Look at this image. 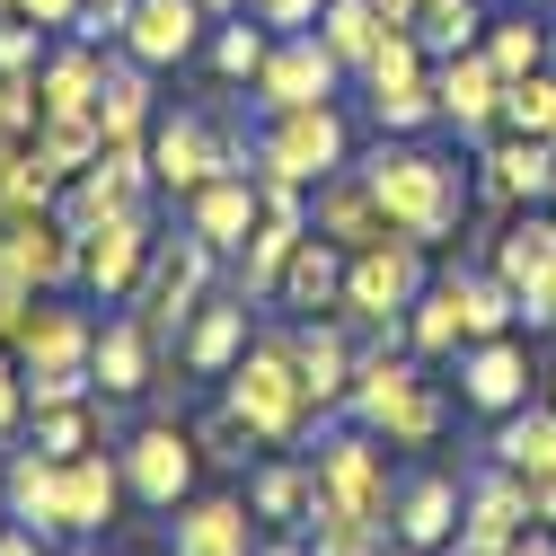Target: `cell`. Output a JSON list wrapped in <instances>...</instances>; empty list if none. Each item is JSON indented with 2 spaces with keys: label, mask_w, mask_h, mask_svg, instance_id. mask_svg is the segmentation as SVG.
I'll use <instances>...</instances> for the list:
<instances>
[{
  "label": "cell",
  "mask_w": 556,
  "mask_h": 556,
  "mask_svg": "<svg viewBox=\"0 0 556 556\" xmlns=\"http://www.w3.org/2000/svg\"><path fill=\"white\" fill-rule=\"evenodd\" d=\"M504 132H547L556 142V72H530L504 89Z\"/></svg>",
  "instance_id": "obj_41"
},
{
  "label": "cell",
  "mask_w": 556,
  "mask_h": 556,
  "mask_svg": "<svg viewBox=\"0 0 556 556\" xmlns=\"http://www.w3.org/2000/svg\"><path fill=\"white\" fill-rule=\"evenodd\" d=\"M18 415H27V371L10 363V344H0V433H10Z\"/></svg>",
  "instance_id": "obj_49"
},
{
  "label": "cell",
  "mask_w": 556,
  "mask_h": 556,
  "mask_svg": "<svg viewBox=\"0 0 556 556\" xmlns=\"http://www.w3.org/2000/svg\"><path fill=\"white\" fill-rule=\"evenodd\" d=\"M459 513H468V485L459 477H406L397 485V513H389V539L415 547V556H442L459 539Z\"/></svg>",
  "instance_id": "obj_17"
},
{
  "label": "cell",
  "mask_w": 556,
  "mask_h": 556,
  "mask_svg": "<svg viewBox=\"0 0 556 556\" xmlns=\"http://www.w3.org/2000/svg\"><path fill=\"white\" fill-rule=\"evenodd\" d=\"M213 265H222L213 248H203L194 230H177V239H160V248H151V265H142V283H132V301H124V309L142 318L160 344H177V336H186V318L203 309V283H213Z\"/></svg>",
  "instance_id": "obj_6"
},
{
  "label": "cell",
  "mask_w": 556,
  "mask_h": 556,
  "mask_svg": "<svg viewBox=\"0 0 556 556\" xmlns=\"http://www.w3.org/2000/svg\"><path fill=\"white\" fill-rule=\"evenodd\" d=\"M194 442H203V459H248V442H256V433H248V415H239V406H222Z\"/></svg>",
  "instance_id": "obj_46"
},
{
  "label": "cell",
  "mask_w": 556,
  "mask_h": 556,
  "mask_svg": "<svg viewBox=\"0 0 556 556\" xmlns=\"http://www.w3.org/2000/svg\"><path fill=\"white\" fill-rule=\"evenodd\" d=\"M256 556H309V547H301V539H274V547H256Z\"/></svg>",
  "instance_id": "obj_55"
},
{
  "label": "cell",
  "mask_w": 556,
  "mask_h": 556,
  "mask_svg": "<svg viewBox=\"0 0 556 556\" xmlns=\"http://www.w3.org/2000/svg\"><path fill=\"white\" fill-rule=\"evenodd\" d=\"M98 433H106V406H98V397H80V406H45V415H36V451H53V459L98 451Z\"/></svg>",
  "instance_id": "obj_38"
},
{
  "label": "cell",
  "mask_w": 556,
  "mask_h": 556,
  "mask_svg": "<svg viewBox=\"0 0 556 556\" xmlns=\"http://www.w3.org/2000/svg\"><path fill=\"white\" fill-rule=\"evenodd\" d=\"M248 521H256V504H239V495H203V504H186L177 513V556H256V539H248Z\"/></svg>",
  "instance_id": "obj_26"
},
{
  "label": "cell",
  "mask_w": 556,
  "mask_h": 556,
  "mask_svg": "<svg viewBox=\"0 0 556 556\" xmlns=\"http://www.w3.org/2000/svg\"><path fill=\"white\" fill-rule=\"evenodd\" d=\"M530 530V495H521V477L495 459L485 477H468V513H459V556H504L513 539Z\"/></svg>",
  "instance_id": "obj_13"
},
{
  "label": "cell",
  "mask_w": 556,
  "mask_h": 556,
  "mask_svg": "<svg viewBox=\"0 0 556 556\" xmlns=\"http://www.w3.org/2000/svg\"><path fill=\"white\" fill-rule=\"evenodd\" d=\"M98 124H106V142H151V62H132L115 53L106 62V89H98Z\"/></svg>",
  "instance_id": "obj_29"
},
{
  "label": "cell",
  "mask_w": 556,
  "mask_h": 556,
  "mask_svg": "<svg viewBox=\"0 0 556 556\" xmlns=\"http://www.w3.org/2000/svg\"><path fill=\"white\" fill-rule=\"evenodd\" d=\"M477 168H485V194L495 203H539L556 186V142L547 132H495Z\"/></svg>",
  "instance_id": "obj_22"
},
{
  "label": "cell",
  "mask_w": 556,
  "mask_h": 556,
  "mask_svg": "<svg viewBox=\"0 0 556 556\" xmlns=\"http://www.w3.org/2000/svg\"><path fill=\"white\" fill-rule=\"evenodd\" d=\"M485 265H495V274H504L513 292H530L539 274L556 265V222H547V213H530V222H513V230H495V248H485Z\"/></svg>",
  "instance_id": "obj_30"
},
{
  "label": "cell",
  "mask_w": 556,
  "mask_h": 556,
  "mask_svg": "<svg viewBox=\"0 0 556 556\" xmlns=\"http://www.w3.org/2000/svg\"><path fill=\"white\" fill-rule=\"evenodd\" d=\"M203 18H213L203 0H132L115 45H124L132 62H151V72H168V62H186V53L203 45Z\"/></svg>",
  "instance_id": "obj_18"
},
{
  "label": "cell",
  "mask_w": 556,
  "mask_h": 556,
  "mask_svg": "<svg viewBox=\"0 0 556 556\" xmlns=\"http://www.w3.org/2000/svg\"><path fill=\"white\" fill-rule=\"evenodd\" d=\"M248 10H256V18L274 27V36H301V27H309V18L327 10V0H248Z\"/></svg>",
  "instance_id": "obj_48"
},
{
  "label": "cell",
  "mask_w": 556,
  "mask_h": 556,
  "mask_svg": "<svg viewBox=\"0 0 556 556\" xmlns=\"http://www.w3.org/2000/svg\"><path fill=\"white\" fill-rule=\"evenodd\" d=\"M504 556H556V530H547V521H530V530H521Z\"/></svg>",
  "instance_id": "obj_53"
},
{
  "label": "cell",
  "mask_w": 556,
  "mask_h": 556,
  "mask_svg": "<svg viewBox=\"0 0 556 556\" xmlns=\"http://www.w3.org/2000/svg\"><path fill=\"white\" fill-rule=\"evenodd\" d=\"M89 344H98V327H89L80 309L36 301V327H27V344H18V363H27V371H36V363H89Z\"/></svg>",
  "instance_id": "obj_33"
},
{
  "label": "cell",
  "mask_w": 556,
  "mask_h": 556,
  "mask_svg": "<svg viewBox=\"0 0 556 556\" xmlns=\"http://www.w3.org/2000/svg\"><path fill=\"white\" fill-rule=\"evenodd\" d=\"M0 10H10V0H0Z\"/></svg>",
  "instance_id": "obj_59"
},
{
  "label": "cell",
  "mask_w": 556,
  "mask_h": 556,
  "mask_svg": "<svg viewBox=\"0 0 556 556\" xmlns=\"http://www.w3.org/2000/svg\"><path fill=\"white\" fill-rule=\"evenodd\" d=\"M0 530H10V468H0Z\"/></svg>",
  "instance_id": "obj_56"
},
{
  "label": "cell",
  "mask_w": 556,
  "mask_h": 556,
  "mask_svg": "<svg viewBox=\"0 0 556 556\" xmlns=\"http://www.w3.org/2000/svg\"><path fill=\"white\" fill-rule=\"evenodd\" d=\"M98 89H106V53H98L89 36H72L62 53L36 62V98H45V115H98Z\"/></svg>",
  "instance_id": "obj_23"
},
{
  "label": "cell",
  "mask_w": 556,
  "mask_h": 556,
  "mask_svg": "<svg viewBox=\"0 0 556 556\" xmlns=\"http://www.w3.org/2000/svg\"><path fill=\"white\" fill-rule=\"evenodd\" d=\"M547 203H556V186H547Z\"/></svg>",
  "instance_id": "obj_58"
},
{
  "label": "cell",
  "mask_w": 556,
  "mask_h": 556,
  "mask_svg": "<svg viewBox=\"0 0 556 556\" xmlns=\"http://www.w3.org/2000/svg\"><path fill=\"white\" fill-rule=\"evenodd\" d=\"M459 309H468V344H477V336H513L521 292L504 283L495 265H468V274H459Z\"/></svg>",
  "instance_id": "obj_36"
},
{
  "label": "cell",
  "mask_w": 556,
  "mask_h": 556,
  "mask_svg": "<svg viewBox=\"0 0 556 556\" xmlns=\"http://www.w3.org/2000/svg\"><path fill=\"white\" fill-rule=\"evenodd\" d=\"M194 459H203V442L177 425V415H151V425L124 442V485H132L151 513H177L186 485H194Z\"/></svg>",
  "instance_id": "obj_8"
},
{
  "label": "cell",
  "mask_w": 556,
  "mask_h": 556,
  "mask_svg": "<svg viewBox=\"0 0 556 556\" xmlns=\"http://www.w3.org/2000/svg\"><path fill=\"white\" fill-rule=\"evenodd\" d=\"M203 10H213V18H230V10H248V0H203Z\"/></svg>",
  "instance_id": "obj_57"
},
{
  "label": "cell",
  "mask_w": 556,
  "mask_h": 556,
  "mask_svg": "<svg viewBox=\"0 0 556 556\" xmlns=\"http://www.w3.org/2000/svg\"><path fill=\"white\" fill-rule=\"evenodd\" d=\"M547 397H556V389H547Z\"/></svg>",
  "instance_id": "obj_60"
},
{
  "label": "cell",
  "mask_w": 556,
  "mask_h": 556,
  "mask_svg": "<svg viewBox=\"0 0 556 556\" xmlns=\"http://www.w3.org/2000/svg\"><path fill=\"white\" fill-rule=\"evenodd\" d=\"M363 80H371V98H380V89H415V80H433V72H425V36H415V27H389L380 53L363 62Z\"/></svg>",
  "instance_id": "obj_40"
},
{
  "label": "cell",
  "mask_w": 556,
  "mask_h": 556,
  "mask_svg": "<svg viewBox=\"0 0 556 556\" xmlns=\"http://www.w3.org/2000/svg\"><path fill=\"white\" fill-rule=\"evenodd\" d=\"M309 230H318V239H336V248H371V239H389V213H380L371 168L344 160L327 186H309Z\"/></svg>",
  "instance_id": "obj_15"
},
{
  "label": "cell",
  "mask_w": 556,
  "mask_h": 556,
  "mask_svg": "<svg viewBox=\"0 0 556 556\" xmlns=\"http://www.w3.org/2000/svg\"><path fill=\"white\" fill-rule=\"evenodd\" d=\"M477 53L495 62L504 80H530V72H547V18H485Z\"/></svg>",
  "instance_id": "obj_34"
},
{
  "label": "cell",
  "mask_w": 556,
  "mask_h": 556,
  "mask_svg": "<svg viewBox=\"0 0 556 556\" xmlns=\"http://www.w3.org/2000/svg\"><path fill=\"white\" fill-rule=\"evenodd\" d=\"M406 344H415L425 363H442V354H459V344H468L459 274H442V283H425V292H415V309H406Z\"/></svg>",
  "instance_id": "obj_28"
},
{
  "label": "cell",
  "mask_w": 556,
  "mask_h": 556,
  "mask_svg": "<svg viewBox=\"0 0 556 556\" xmlns=\"http://www.w3.org/2000/svg\"><path fill=\"white\" fill-rule=\"evenodd\" d=\"M309 477H318V504L309 513H354V521H389L397 513V485H389V459H380V433L371 425L327 433L309 451Z\"/></svg>",
  "instance_id": "obj_5"
},
{
  "label": "cell",
  "mask_w": 556,
  "mask_h": 556,
  "mask_svg": "<svg viewBox=\"0 0 556 556\" xmlns=\"http://www.w3.org/2000/svg\"><path fill=\"white\" fill-rule=\"evenodd\" d=\"M309 556H389V521H354V513H309Z\"/></svg>",
  "instance_id": "obj_39"
},
{
  "label": "cell",
  "mask_w": 556,
  "mask_h": 556,
  "mask_svg": "<svg viewBox=\"0 0 556 556\" xmlns=\"http://www.w3.org/2000/svg\"><path fill=\"white\" fill-rule=\"evenodd\" d=\"M248 504H256V521H309V504H318L309 459H274V468H256Z\"/></svg>",
  "instance_id": "obj_35"
},
{
  "label": "cell",
  "mask_w": 556,
  "mask_h": 556,
  "mask_svg": "<svg viewBox=\"0 0 556 556\" xmlns=\"http://www.w3.org/2000/svg\"><path fill=\"white\" fill-rule=\"evenodd\" d=\"M36 124H45L36 72H0V142H36Z\"/></svg>",
  "instance_id": "obj_44"
},
{
  "label": "cell",
  "mask_w": 556,
  "mask_h": 556,
  "mask_svg": "<svg viewBox=\"0 0 556 556\" xmlns=\"http://www.w3.org/2000/svg\"><path fill=\"white\" fill-rule=\"evenodd\" d=\"M521 495H530V521L556 530V468H547V477H521Z\"/></svg>",
  "instance_id": "obj_51"
},
{
  "label": "cell",
  "mask_w": 556,
  "mask_h": 556,
  "mask_svg": "<svg viewBox=\"0 0 556 556\" xmlns=\"http://www.w3.org/2000/svg\"><path fill=\"white\" fill-rule=\"evenodd\" d=\"M344 415L354 425H371L389 451H415L442 433V389L415 371L406 354H389V344H371V354L354 363V389H344Z\"/></svg>",
  "instance_id": "obj_1"
},
{
  "label": "cell",
  "mask_w": 556,
  "mask_h": 556,
  "mask_svg": "<svg viewBox=\"0 0 556 556\" xmlns=\"http://www.w3.org/2000/svg\"><path fill=\"white\" fill-rule=\"evenodd\" d=\"M256 168L283 177V186H327L344 168V115L336 106H292V115H265V142Z\"/></svg>",
  "instance_id": "obj_7"
},
{
  "label": "cell",
  "mask_w": 556,
  "mask_h": 556,
  "mask_svg": "<svg viewBox=\"0 0 556 556\" xmlns=\"http://www.w3.org/2000/svg\"><path fill=\"white\" fill-rule=\"evenodd\" d=\"M530 344L521 336H477V344H459V397L477 406V415H513V406H530Z\"/></svg>",
  "instance_id": "obj_11"
},
{
  "label": "cell",
  "mask_w": 556,
  "mask_h": 556,
  "mask_svg": "<svg viewBox=\"0 0 556 556\" xmlns=\"http://www.w3.org/2000/svg\"><path fill=\"white\" fill-rule=\"evenodd\" d=\"M36 18H18V10H0V72H36Z\"/></svg>",
  "instance_id": "obj_47"
},
{
  "label": "cell",
  "mask_w": 556,
  "mask_h": 556,
  "mask_svg": "<svg viewBox=\"0 0 556 556\" xmlns=\"http://www.w3.org/2000/svg\"><path fill=\"white\" fill-rule=\"evenodd\" d=\"M248 354V301L230 292V301H203L194 318H186V336H177V363L186 371H222L230 380V363Z\"/></svg>",
  "instance_id": "obj_24"
},
{
  "label": "cell",
  "mask_w": 556,
  "mask_h": 556,
  "mask_svg": "<svg viewBox=\"0 0 556 556\" xmlns=\"http://www.w3.org/2000/svg\"><path fill=\"white\" fill-rule=\"evenodd\" d=\"M0 468H10V521H27V530H62V459L53 451H10V459H0Z\"/></svg>",
  "instance_id": "obj_27"
},
{
  "label": "cell",
  "mask_w": 556,
  "mask_h": 556,
  "mask_svg": "<svg viewBox=\"0 0 556 556\" xmlns=\"http://www.w3.org/2000/svg\"><path fill=\"white\" fill-rule=\"evenodd\" d=\"M0 556H45V530H27V521H10V530H0Z\"/></svg>",
  "instance_id": "obj_52"
},
{
  "label": "cell",
  "mask_w": 556,
  "mask_h": 556,
  "mask_svg": "<svg viewBox=\"0 0 556 556\" xmlns=\"http://www.w3.org/2000/svg\"><path fill=\"white\" fill-rule=\"evenodd\" d=\"M292 363H301V389H309V406L327 415V406H344V389H354V327L344 318H301L292 327Z\"/></svg>",
  "instance_id": "obj_19"
},
{
  "label": "cell",
  "mask_w": 556,
  "mask_h": 556,
  "mask_svg": "<svg viewBox=\"0 0 556 556\" xmlns=\"http://www.w3.org/2000/svg\"><path fill=\"white\" fill-rule=\"evenodd\" d=\"M230 406L248 415V433L256 442H301L309 425V389H301V363H292V327H265L248 354L230 363Z\"/></svg>",
  "instance_id": "obj_4"
},
{
  "label": "cell",
  "mask_w": 556,
  "mask_h": 556,
  "mask_svg": "<svg viewBox=\"0 0 556 556\" xmlns=\"http://www.w3.org/2000/svg\"><path fill=\"white\" fill-rule=\"evenodd\" d=\"M363 168H371V186H380V213H389V230H397V239H415V248L451 239V222H459V186H468L451 160L397 142V151H371Z\"/></svg>",
  "instance_id": "obj_2"
},
{
  "label": "cell",
  "mask_w": 556,
  "mask_h": 556,
  "mask_svg": "<svg viewBox=\"0 0 556 556\" xmlns=\"http://www.w3.org/2000/svg\"><path fill=\"white\" fill-rule=\"evenodd\" d=\"M230 168V151H222V124L213 115H168L160 132H151V186H168L177 203L194 194V186H213Z\"/></svg>",
  "instance_id": "obj_12"
},
{
  "label": "cell",
  "mask_w": 556,
  "mask_h": 556,
  "mask_svg": "<svg viewBox=\"0 0 556 556\" xmlns=\"http://www.w3.org/2000/svg\"><path fill=\"white\" fill-rule=\"evenodd\" d=\"M318 36H327V53L344 62V72H363V62L380 53V36H389V18H380V0H327Z\"/></svg>",
  "instance_id": "obj_32"
},
{
  "label": "cell",
  "mask_w": 556,
  "mask_h": 556,
  "mask_svg": "<svg viewBox=\"0 0 556 556\" xmlns=\"http://www.w3.org/2000/svg\"><path fill=\"white\" fill-rule=\"evenodd\" d=\"M504 72H495V62H485L477 45L468 53H451L442 62V72H433V98H442V124H459L468 132V142H495V132H504Z\"/></svg>",
  "instance_id": "obj_10"
},
{
  "label": "cell",
  "mask_w": 556,
  "mask_h": 556,
  "mask_svg": "<svg viewBox=\"0 0 556 556\" xmlns=\"http://www.w3.org/2000/svg\"><path fill=\"white\" fill-rule=\"evenodd\" d=\"M344 256L354 248H336V239H301L292 248V265H283V309H301V318H336V301H344Z\"/></svg>",
  "instance_id": "obj_25"
},
{
  "label": "cell",
  "mask_w": 556,
  "mask_h": 556,
  "mask_svg": "<svg viewBox=\"0 0 556 556\" xmlns=\"http://www.w3.org/2000/svg\"><path fill=\"white\" fill-rule=\"evenodd\" d=\"M371 115H380L389 132H425V124H442V98H433V80H415V89H380Z\"/></svg>",
  "instance_id": "obj_45"
},
{
  "label": "cell",
  "mask_w": 556,
  "mask_h": 556,
  "mask_svg": "<svg viewBox=\"0 0 556 556\" xmlns=\"http://www.w3.org/2000/svg\"><path fill=\"white\" fill-rule=\"evenodd\" d=\"M265 53H274V27H265V18H256V27L239 18V27L213 36V72H222V80H256V72H265Z\"/></svg>",
  "instance_id": "obj_42"
},
{
  "label": "cell",
  "mask_w": 556,
  "mask_h": 556,
  "mask_svg": "<svg viewBox=\"0 0 556 556\" xmlns=\"http://www.w3.org/2000/svg\"><path fill=\"white\" fill-rule=\"evenodd\" d=\"M256 213H265L256 168H222L213 186H194V194H186V230L213 248V256H239V248H248V230H256Z\"/></svg>",
  "instance_id": "obj_16"
},
{
  "label": "cell",
  "mask_w": 556,
  "mask_h": 556,
  "mask_svg": "<svg viewBox=\"0 0 556 556\" xmlns=\"http://www.w3.org/2000/svg\"><path fill=\"white\" fill-rule=\"evenodd\" d=\"M495 459H504L513 477H547V468H556V397H547V406H513V415H504Z\"/></svg>",
  "instance_id": "obj_31"
},
{
  "label": "cell",
  "mask_w": 556,
  "mask_h": 556,
  "mask_svg": "<svg viewBox=\"0 0 556 556\" xmlns=\"http://www.w3.org/2000/svg\"><path fill=\"white\" fill-rule=\"evenodd\" d=\"M336 80H344V62L327 53V36H274L265 72H256L248 89H256V106H265V115H292V106H327V98H336Z\"/></svg>",
  "instance_id": "obj_9"
},
{
  "label": "cell",
  "mask_w": 556,
  "mask_h": 556,
  "mask_svg": "<svg viewBox=\"0 0 556 556\" xmlns=\"http://www.w3.org/2000/svg\"><path fill=\"white\" fill-rule=\"evenodd\" d=\"M151 248H160V239H151V222H142V213L98 222V230L80 239V283H89L98 301H115V309H124V301H132V283H142V265H151Z\"/></svg>",
  "instance_id": "obj_14"
},
{
  "label": "cell",
  "mask_w": 556,
  "mask_h": 556,
  "mask_svg": "<svg viewBox=\"0 0 556 556\" xmlns=\"http://www.w3.org/2000/svg\"><path fill=\"white\" fill-rule=\"evenodd\" d=\"M27 371V363H18ZM80 397H98V371L89 363H36L27 371V406L45 415V406H80Z\"/></svg>",
  "instance_id": "obj_43"
},
{
  "label": "cell",
  "mask_w": 556,
  "mask_h": 556,
  "mask_svg": "<svg viewBox=\"0 0 556 556\" xmlns=\"http://www.w3.org/2000/svg\"><path fill=\"white\" fill-rule=\"evenodd\" d=\"M124 495H132V485H124V459H106V451L62 459V530H72V539H98Z\"/></svg>",
  "instance_id": "obj_21"
},
{
  "label": "cell",
  "mask_w": 556,
  "mask_h": 556,
  "mask_svg": "<svg viewBox=\"0 0 556 556\" xmlns=\"http://www.w3.org/2000/svg\"><path fill=\"white\" fill-rule=\"evenodd\" d=\"M89 371H98V397L151 389V380H160V336L132 318V309H115V318L98 327V344H89Z\"/></svg>",
  "instance_id": "obj_20"
},
{
  "label": "cell",
  "mask_w": 556,
  "mask_h": 556,
  "mask_svg": "<svg viewBox=\"0 0 556 556\" xmlns=\"http://www.w3.org/2000/svg\"><path fill=\"white\" fill-rule=\"evenodd\" d=\"M18 18H36V27H80V10L89 0H10Z\"/></svg>",
  "instance_id": "obj_50"
},
{
  "label": "cell",
  "mask_w": 556,
  "mask_h": 556,
  "mask_svg": "<svg viewBox=\"0 0 556 556\" xmlns=\"http://www.w3.org/2000/svg\"><path fill=\"white\" fill-rule=\"evenodd\" d=\"M415 292H425V248L415 239H371V248H354L344 256V301H336V318L354 327V336H406V309H415Z\"/></svg>",
  "instance_id": "obj_3"
},
{
  "label": "cell",
  "mask_w": 556,
  "mask_h": 556,
  "mask_svg": "<svg viewBox=\"0 0 556 556\" xmlns=\"http://www.w3.org/2000/svg\"><path fill=\"white\" fill-rule=\"evenodd\" d=\"M415 10H425V0H380V18H389V27H415Z\"/></svg>",
  "instance_id": "obj_54"
},
{
  "label": "cell",
  "mask_w": 556,
  "mask_h": 556,
  "mask_svg": "<svg viewBox=\"0 0 556 556\" xmlns=\"http://www.w3.org/2000/svg\"><path fill=\"white\" fill-rule=\"evenodd\" d=\"M36 151H45L62 177H80V168H98V151H106V124H98V115H45V124H36Z\"/></svg>",
  "instance_id": "obj_37"
}]
</instances>
